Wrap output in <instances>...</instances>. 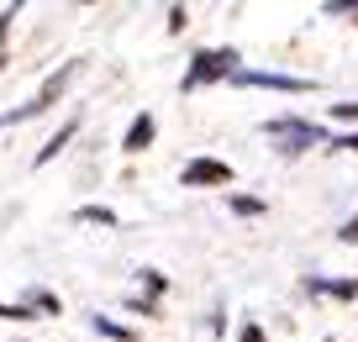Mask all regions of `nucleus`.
<instances>
[{
  "label": "nucleus",
  "mask_w": 358,
  "mask_h": 342,
  "mask_svg": "<svg viewBox=\"0 0 358 342\" xmlns=\"http://www.w3.org/2000/svg\"><path fill=\"white\" fill-rule=\"evenodd\" d=\"M0 64H6V58H0Z\"/></svg>",
  "instance_id": "17"
},
{
  "label": "nucleus",
  "mask_w": 358,
  "mask_h": 342,
  "mask_svg": "<svg viewBox=\"0 0 358 342\" xmlns=\"http://www.w3.org/2000/svg\"><path fill=\"white\" fill-rule=\"evenodd\" d=\"M243 342H264V332H258L253 321H248V327H243Z\"/></svg>",
  "instance_id": "15"
},
{
  "label": "nucleus",
  "mask_w": 358,
  "mask_h": 342,
  "mask_svg": "<svg viewBox=\"0 0 358 342\" xmlns=\"http://www.w3.org/2000/svg\"><path fill=\"white\" fill-rule=\"evenodd\" d=\"M74 132H79V122H64V127H58V132L48 137L43 148H37V164H53V158H58V153L69 148V137H74Z\"/></svg>",
  "instance_id": "7"
},
{
  "label": "nucleus",
  "mask_w": 358,
  "mask_h": 342,
  "mask_svg": "<svg viewBox=\"0 0 358 342\" xmlns=\"http://www.w3.org/2000/svg\"><path fill=\"white\" fill-rule=\"evenodd\" d=\"M153 132H158V122L148 116V111L132 116V127H127V137H122V153H143V148L153 143Z\"/></svg>",
  "instance_id": "6"
},
{
  "label": "nucleus",
  "mask_w": 358,
  "mask_h": 342,
  "mask_svg": "<svg viewBox=\"0 0 358 342\" xmlns=\"http://www.w3.org/2000/svg\"><path fill=\"white\" fill-rule=\"evenodd\" d=\"M237 85H258V90H290V95H306V79H290V74H264V69H237Z\"/></svg>",
  "instance_id": "4"
},
{
  "label": "nucleus",
  "mask_w": 358,
  "mask_h": 342,
  "mask_svg": "<svg viewBox=\"0 0 358 342\" xmlns=\"http://www.w3.org/2000/svg\"><path fill=\"white\" fill-rule=\"evenodd\" d=\"M95 332H106V337H116V342H132V332H127V327H116L111 316H95Z\"/></svg>",
  "instance_id": "10"
},
{
  "label": "nucleus",
  "mask_w": 358,
  "mask_h": 342,
  "mask_svg": "<svg viewBox=\"0 0 358 342\" xmlns=\"http://www.w3.org/2000/svg\"><path fill=\"white\" fill-rule=\"evenodd\" d=\"M222 74H237V53L232 48H211V53H195V69L185 74V90H201Z\"/></svg>",
  "instance_id": "1"
},
{
  "label": "nucleus",
  "mask_w": 358,
  "mask_h": 342,
  "mask_svg": "<svg viewBox=\"0 0 358 342\" xmlns=\"http://www.w3.org/2000/svg\"><path fill=\"white\" fill-rule=\"evenodd\" d=\"M11 22H16V11H0V43H6V32H11Z\"/></svg>",
  "instance_id": "13"
},
{
  "label": "nucleus",
  "mask_w": 358,
  "mask_h": 342,
  "mask_svg": "<svg viewBox=\"0 0 358 342\" xmlns=\"http://www.w3.org/2000/svg\"><path fill=\"white\" fill-rule=\"evenodd\" d=\"M179 179H185V185H232V169H227V164H216V158H195V164H185V174H179Z\"/></svg>",
  "instance_id": "5"
},
{
  "label": "nucleus",
  "mask_w": 358,
  "mask_h": 342,
  "mask_svg": "<svg viewBox=\"0 0 358 342\" xmlns=\"http://www.w3.org/2000/svg\"><path fill=\"white\" fill-rule=\"evenodd\" d=\"M343 243H358V216H353V221L343 227Z\"/></svg>",
  "instance_id": "14"
},
{
  "label": "nucleus",
  "mask_w": 358,
  "mask_h": 342,
  "mask_svg": "<svg viewBox=\"0 0 358 342\" xmlns=\"http://www.w3.org/2000/svg\"><path fill=\"white\" fill-rule=\"evenodd\" d=\"M74 221H101V227H116V211H106V206H79Z\"/></svg>",
  "instance_id": "9"
},
{
  "label": "nucleus",
  "mask_w": 358,
  "mask_h": 342,
  "mask_svg": "<svg viewBox=\"0 0 358 342\" xmlns=\"http://www.w3.org/2000/svg\"><path fill=\"white\" fill-rule=\"evenodd\" d=\"M268 137H280V153H306L311 143H322V127H311V122H290V116H280V122H268L264 127Z\"/></svg>",
  "instance_id": "3"
},
{
  "label": "nucleus",
  "mask_w": 358,
  "mask_h": 342,
  "mask_svg": "<svg viewBox=\"0 0 358 342\" xmlns=\"http://www.w3.org/2000/svg\"><path fill=\"white\" fill-rule=\"evenodd\" d=\"M337 122H358V100H348V106H332Z\"/></svg>",
  "instance_id": "12"
},
{
  "label": "nucleus",
  "mask_w": 358,
  "mask_h": 342,
  "mask_svg": "<svg viewBox=\"0 0 358 342\" xmlns=\"http://www.w3.org/2000/svg\"><path fill=\"white\" fill-rule=\"evenodd\" d=\"M0 321H32V306H0Z\"/></svg>",
  "instance_id": "11"
},
{
  "label": "nucleus",
  "mask_w": 358,
  "mask_h": 342,
  "mask_svg": "<svg viewBox=\"0 0 358 342\" xmlns=\"http://www.w3.org/2000/svg\"><path fill=\"white\" fill-rule=\"evenodd\" d=\"M311 290L337 295V300H353V295H358V279H332V285H327V279H311Z\"/></svg>",
  "instance_id": "8"
},
{
  "label": "nucleus",
  "mask_w": 358,
  "mask_h": 342,
  "mask_svg": "<svg viewBox=\"0 0 358 342\" xmlns=\"http://www.w3.org/2000/svg\"><path fill=\"white\" fill-rule=\"evenodd\" d=\"M332 148H353V153H358V132H353V137H337Z\"/></svg>",
  "instance_id": "16"
},
{
  "label": "nucleus",
  "mask_w": 358,
  "mask_h": 342,
  "mask_svg": "<svg viewBox=\"0 0 358 342\" xmlns=\"http://www.w3.org/2000/svg\"><path fill=\"white\" fill-rule=\"evenodd\" d=\"M69 74H74V64H69V69H58V74H53V79H48V85H43V90H37V100H32V106H16V111H6V116H0V132H6V127H16V122H32V116H43V111H48V106H53V100H58V95H64V85H69Z\"/></svg>",
  "instance_id": "2"
}]
</instances>
